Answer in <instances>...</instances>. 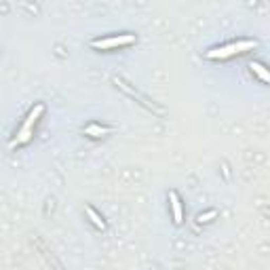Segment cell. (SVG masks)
<instances>
[{
    "mask_svg": "<svg viewBox=\"0 0 270 270\" xmlns=\"http://www.w3.org/2000/svg\"><path fill=\"white\" fill-rule=\"evenodd\" d=\"M169 205H171V213H173V222L181 224L184 222V207H181V198L178 196V192H169Z\"/></svg>",
    "mask_w": 270,
    "mask_h": 270,
    "instance_id": "3957f363",
    "label": "cell"
},
{
    "mask_svg": "<svg viewBox=\"0 0 270 270\" xmlns=\"http://www.w3.org/2000/svg\"><path fill=\"white\" fill-rule=\"evenodd\" d=\"M133 43H135V34H118L108 38H95V41H91V46L97 51H108V49H118V46H129Z\"/></svg>",
    "mask_w": 270,
    "mask_h": 270,
    "instance_id": "7a4b0ae2",
    "label": "cell"
},
{
    "mask_svg": "<svg viewBox=\"0 0 270 270\" xmlns=\"http://www.w3.org/2000/svg\"><path fill=\"white\" fill-rule=\"evenodd\" d=\"M110 133V127H104L99 123H91L85 127V135H89V137H101V135H108Z\"/></svg>",
    "mask_w": 270,
    "mask_h": 270,
    "instance_id": "5b68a950",
    "label": "cell"
},
{
    "mask_svg": "<svg viewBox=\"0 0 270 270\" xmlns=\"http://www.w3.org/2000/svg\"><path fill=\"white\" fill-rule=\"evenodd\" d=\"M258 43L256 41H249V38H243V41H234V43H228V45H222V46H216L205 53L207 59H228L232 55H239V53H245V51H251L256 49Z\"/></svg>",
    "mask_w": 270,
    "mask_h": 270,
    "instance_id": "6da1fadb",
    "label": "cell"
},
{
    "mask_svg": "<svg viewBox=\"0 0 270 270\" xmlns=\"http://www.w3.org/2000/svg\"><path fill=\"white\" fill-rule=\"evenodd\" d=\"M216 218H218V211H216V209H209V211H203V213H198L196 222H198V224H207V222L216 220Z\"/></svg>",
    "mask_w": 270,
    "mask_h": 270,
    "instance_id": "ba28073f",
    "label": "cell"
},
{
    "mask_svg": "<svg viewBox=\"0 0 270 270\" xmlns=\"http://www.w3.org/2000/svg\"><path fill=\"white\" fill-rule=\"evenodd\" d=\"M249 68H251V72L256 74L262 83H270V74H268V70H266V66L262 61H251Z\"/></svg>",
    "mask_w": 270,
    "mask_h": 270,
    "instance_id": "8992f818",
    "label": "cell"
},
{
    "mask_svg": "<svg viewBox=\"0 0 270 270\" xmlns=\"http://www.w3.org/2000/svg\"><path fill=\"white\" fill-rule=\"evenodd\" d=\"M43 112H45V106L43 104H36L34 108L30 110V114H28V118H26V123H23L21 129L23 131H34V125L38 123V118L43 116Z\"/></svg>",
    "mask_w": 270,
    "mask_h": 270,
    "instance_id": "277c9868",
    "label": "cell"
},
{
    "mask_svg": "<svg viewBox=\"0 0 270 270\" xmlns=\"http://www.w3.org/2000/svg\"><path fill=\"white\" fill-rule=\"evenodd\" d=\"M87 216H89V220L95 224V228H99V230H106V222H104V218L99 216L97 211H95L93 207H87Z\"/></svg>",
    "mask_w": 270,
    "mask_h": 270,
    "instance_id": "52a82bcc",
    "label": "cell"
}]
</instances>
